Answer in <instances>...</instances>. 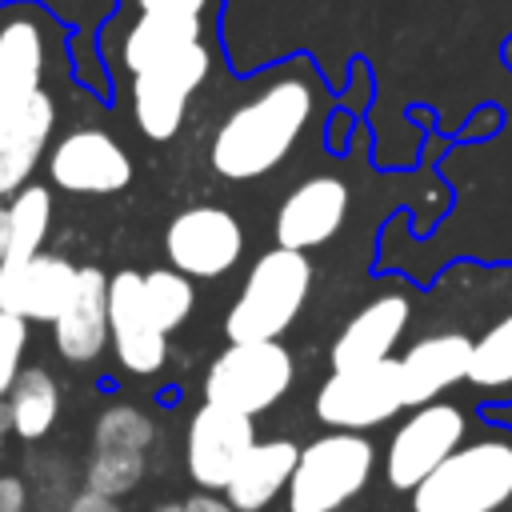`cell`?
<instances>
[{
  "label": "cell",
  "instance_id": "cell-5",
  "mask_svg": "<svg viewBox=\"0 0 512 512\" xmlns=\"http://www.w3.org/2000/svg\"><path fill=\"white\" fill-rule=\"evenodd\" d=\"M296 384V360L280 340H240L212 356L204 368V400L260 416L276 408Z\"/></svg>",
  "mask_w": 512,
  "mask_h": 512
},
{
  "label": "cell",
  "instance_id": "cell-34",
  "mask_svg": "<svg viewBox=\"0 0 512 512\" xmlns=\"http://www.w3.org/2000/svg\"><path fill=\"white\" fill-rule=\"evenodd\" d=\"M8 240H12V220H8V204H0V264L8 260Z\"/></svg>",
  "mask_w": 512,
  "mask_h": 512
},
{
  "label": "cell",
  "instance_id": "cell-23",
  "mask_svg": "<svg viewBox=\"0 0 512 512\" xmlns=\"http://www.w3.org/2000/svg\"><path fill=\"white\" fill-rule=\"evenodd\" d=\"M464 384L488 400H512V304L480 336H472V364Z\"/></svg>",
  "mask_w": 512,
  "mask_h": 512
},
{
  "label": "cell",
  "instance_id": "cell-30",
  "mask_svg": "<svg viewBox=\"0 0 512 512\" xmlns=\"http://www.w3.org/2000/svg\"><path fill=\"white\" fill-rule=\"evenodd\" d=\"M0 512H32V492L24 472H0Z\"/></svg>",
  "mask_w": 512,
  "mask_h": 512
},
{
  "label": "cell",
  "instance_id": "cell-14",
  "mask_svg": "<svg viewBox=\"0 0 512 512\" xmlns=\"http://www.w3.org/2000/svg\"><path fill=\"white\" fill-rule=\"evenodd\" d=\"M52 60V32L36 8L0 12V116L36 100Z\"/></svg>",
  "mask_w": 512,
  "mask_h": 512
},
{
  "label": "cell",
  "instance_id": "cell-16",
  "mask_svg": "<svg viewBox=\"0 0 512 512\" xmlns=\"http://www.w3.org/2000/svg\"><path fill=\"white\" fill-rule=\"evenodd\" d=\"M108 340H112V328H108V272L96 268V264H84L76 272V288H72L68 304L52 320V344L68 364L88 368L104 356Z\"/></svg>",
  "mask_w": 512,
  "mask_h": 512
},
{
  "label": "cell",
  "instance_id": "cell-20",
  "mask_svg": "<svg viewBox=\"0 0 512 512\" xmlns=\"http://www.w3.org/2000/svg\"><path fill=\"white\" fill-rule=\"evenodd\" d=\"M204 40V20L200 16H172V12H132V20L120 32L116 44V64L128 72V80L192 44Z\"/></svg>",
  "mask_w": 512,
  "mask_h": 512
},
{
  "label": "cell",
  "instance_id": "cell-32",
  "mask_svg": "<svg viewBox=\"0 0 512 512\" xmlns=\"http://www.w3.org/2000/svg\"><path fill=\"white\" fill-rule=\"evenodd\" d=\"M64 512H124V504H120V500H112V496H100V492L80 488Z\"/></svg>",
  "mask_w": 512,
  "mask_h": 512
},
{
  "label": "cell",
  "instance_id": "cell-37",
  "mask_svg": "<svg viewBox=\"0 0 512 512\" xmlns=\"http://www.w3.org/2000/svg\"><path fill=\"white\" fill-rule=\"evenodd\" d=\"M504 60H508V68H512V40L504 44Z\"/></svg>",
  "mask_w": 512,
  "mask_h": 512
},
{
  "label": "cell",
  "instance_id": "cell-31",
  "mask_svg": "<svg viewBox=\"0 0 512 512\" xmlns=\"http://www.w3.org/2000/svg\"><path fill=\"white\" fill-rule=\"evenodd\" d=\"M132 12H172V16H200L212 8V0H128Z\"/></svg>",
  "mask_w": 512,
  "mask_h": 512
},
{
  "label": "cell",
  "instance_id": "cell-19",
  "mask_svg": "<svg viewBox=\"0 0 512 512\" xmlns=\"http://www.w3.org/2000/svg\"><path fill=\"white\" fill-rule=\"evenodd\" d=\"M56 132V96L40 92L16 112L0 116V200L16 196L36 164L44 160V148Z\"/></svg>",
  "mask_w": 512,
  "mask_h": 512
},
{
  "label": "cell",
  "instance_id": "cell-6",
  "mask_svg": "<svg viewBox=\"0 0 512 512\" xmlns=\"http://www.w3.org/2000/svg\"><path fill=\"white\" fill-rule=\"evenodd\" d=\"M468 440V412L452 400H428L408 408L384 444V480L392 492H412L428 472H436Z\"/></svg>",
  "mask_w": 512,
  "mask_h": 512
},
{
  "label": "cell",
  "instance_id": "cell-8",
  "mask_svg": "<svg viewBox=\"0 0 512 512\" xmlns=\"http://www.w3.org/2000/svg\"><path fill=\"white\" fill-rule=\"evenodd\" d=\"M208 72H212V56L204 40L136 72L128 80V108H132L136 128L148 140H172L188 116L196 88L208 80Z\"/></svg>",
  "mask_w": 512,
  "mask_h": 512
},
{
  "label": "cell",
  "instance_id": "cell-36",
  "mask_svg": "<svg viewBox=\"0 0 512 512\" xmlns=\"http://www.w3.org/2000/svg\"><path fill=\"white\" fill-rule=\"evenodd\" d=\"M152 512H184V500H164V504H156Z\"/></svg>",
  "mask_w": 512,
  "mask_h": 512
},
{
  "label": "cell",
  "instance_id": "cell-1",
  "mask_svg": "<svg viewBox=\"0 0 512 512\" xmlns=\"http://www.w3.org/2000/svg\"><path fill=\"white\" fill-rule=\"evenodd\" d=\"M328 104L324 76L312 60L292 56L264 72L252 92L216 124L208 140V168L220 180H260L288 160L300 136Z\"/></svg>",
  "mask_w": 512,
  "mask_h": 512
},
{
  "label": "cell",
  "instance_id": "cell-24",
  "mask_svg": "<svg viewBox=\"0 0 512 512\" xmlns=\"http://www.w3.org/2000/svg\"><path fill=\"white\" fill-rule=\"evenodd\" d=\"M8 220H12V240L4 264H24L40 256L52 232V192L44 184H24L16 196H8Z\"/></svg>",
  "mask_w": 512,
  "mask_h": 512
},
{
  "label": "cell",
  "instance_id": "cell-4",
  "mask_svg": "<svg viewBox=\"0 0 512 512\" xmlns=\"http://www.w3.org/2000/svg\"><path fill=\"white\" fill-rule=\"evenodd\" d=\"M380 456L368 432L328 428L300 448L296 472L284 492L288 512H344L372 480Z\"/></svg>",
  "mask_w": 512,
  "mask_h": 512
},
{
  "label": "cell",
  "instance_id": "cell-22",
  "mask_svg": "<svg viewBox=\"0 0 512 512\" xmlns=\"http://www.w3.org/2000/svg\"><path fill=\"white\" fill-rule=\"evenodd\" d=\"M4 408H8L12 436L24 444H40L56 428L60 408H64L60 380L48 368H24L4 396Z\"/></svg>",
  "mask_w": 512,
  "mask_h": 512
},
{
  "label": "cell",
  "instance_id": "cell-13",
  "mask_svg": "<svg viewBox=\"0 0 512 512\" xmlns=\"http://www.w3.org/2000/svg\"><path fill=\"white\" fill-rule=\"evenodd\" d=\"M348 204H352V192L340 176H328V172L304 176L296 188H288V196L280 200V208L272 216L276 244L292 248V252L324 248L344 228Z\"/></svg>",
  "mask_w": 512,
  "mask_h": 512
},
{
  "label": "cell",
  "instance_id": "cell-10",
  "mask_svg": "<svg viewBox=\"0 0 512 512\" xmlns=\"http://www.w3.org/2000/svg\"><path fill=\"white\" fill-rule=\"evenodd\" d=\"M48 180L72 196H116L132 184V156L112 132L80 124L48 148Z\"/></svg>",
  "mask_w": 512,
  "mask_h": 512
},
{
  "label": "cell",
  "instance_id": "cell-17",
  "mask_svg": "<svg viewBox=\"0 0 512 512\" xmlns=\"http://www.w3.org/2000/svg\"><path fill=\"white\" fill-rule=\"evenodd\" d=\"M80 264L60 252H40L24 264H0V308L36 324H52L76 288Z\"/></svg>",
  "mask_w": 512,
  "mask_h": 512
},
{
  "label": "cell",
  "instance_id": "cell-21",
  "mask_svg": "<svg viewBox=\"0 0 512 512\" xmlns=\"http://www.w3.org/2000/svg\"><path fill=\"white\" fill-rule=\"evenodd\" d=\"M296 460H300V444L296 440H288V436L256 440L252 452L240 460L236 476L224 488L228 504L240 508V512H264V508H272L288 492V480L296 472Z\"/></svg>",
  "mask_w": 512,
  "mask_h": 512
},
{
  "label": "cell",
  "instance_id": "cell-26",
  "mask_svg": "<svg viewBox=\"0 0 512 512\" xmlns=\"http://www.w3.org/2000/svg\"><path fill=\"white\" fill-rule=\"evenodd\" d=\"M24 464H28L24 480H28V492H32V512H64L72 504V496L84 488L80 468L56 448L32 452Z\"/></svg>",
  "mask_w": 512,
  "mask_h": 512
},
{
  "label": "cell",
  "instance_id": "cell-2",
  "mask_svg": "<svg viewBox=\"0 0 512 512\" xmlns=\"http://www.w3.org/2000/svg\"><path fill=\"white\" fill-rule=\"evenodd\" d=\"M408 512H512V432H468V440L408 492Z\"/></svg>",
  "mask_w": 512,
  "mask_h": 512
},
{
  "label": "cell",
  "instance_id": "cell-27",
  "mask_svg": "<svg viewBox=\"0 0 512 512\" xmlns=\"http://www.w3.org/2000/svg\"><path fill=\"white\" fill-rule=\"evenodd\" d=\"M144 300L156 316V324L164 332H176L188 324L192 308H196V288H192V276L176 272L172 264L168 268H152L144 272Z\"/></svg>",
  "mask_w": 512,
  "mask_h": 512
},
{
  "label": "cell",
  "instance_id": "cell-18",
  "mask_svg": "<svg viewBox=\"0 0 512 512\" xmlns=\"http://www.w3.org/2000/svg\"><path fill=\"white\" fill-rule=\"evenodd\" d=\"M400 380H404V404H428L440 400L448 388L468 380V364H472V336L444 328V332H428L420 340H412L400 356Z\"/></svg>",
  "mask_w": 512,
  "mask_h": 512
},
{
  "label": "cell",
  "instance_id": "cell-9",
  "mask_svg": "<svg viewBox=\"0 0 512 512\" xmlns=\"http://www.w3.org/2000/svg\"><path fill=\"white\" fill-rule=\"evenodd\" d=\"M164 256L192 280H220L244 256V228L220 204H188L164 228Z\"/></svg>",
  "mask_w": 512,
  "mask_h": 512
},
{
  "label": "cell",
  "instance_id": "cell-33",
  "mask_svg": "<svg viewBox=\"0 0 512 512\" xmlns=\"http://www.w3.org/2000/svg\"><path fill=\"white\" fill-rule=\"evenodd\" d=\"M184 512H240L228 504V496H216V492H196L184 500Z\"/></svg>",
  "mask_w": 512,
  "mask_h": 512
},
{
  "label": "cell",
  "instance_id": "cell-35",
  "mask_svg": "<svg viewBox=\"0 0 512 512\" xmlns=\"http://www.w3.org/2000/svg\"><path fill=\"white\" fill-rule=\"evenodd\" d=\"M8 436H12V424H8V408H4V400H0V452H4Z\"/></svg>",
  "mask_w": 512,
  "mask_h": 512
},
{
  "label": "cell",
  "instance_id": "cell-15",
  "mask_svg": "<svg viewBox=\"0 0 512 512\" xmlns=\"http://www.w3.org/2000/svg\"><path fill=\"white\" fill-rule=\"evenodd\" d=\"M408 324H412V296L404 288L380 292L344 320V328L336 332V340L328 348V364L332 368H364V364L392 360Z\"/></svg>",
  "mask_w": 512,
  "mask_h": 512
},
{
  "label": "cell",
  "instance_id": "cell-7",
  "mask_svg": "<svg viewBox=\"0 0 512 512\" xmlns=\"http://www.w3.org/2000/svg\"><path fill=\"white\" fill-rule=\"evenodd\" d=\"M316 420L324 428L340 432H372L400 416L404 404V380H400V360H380L364 368H332L324 384L316 388Z\"/></svg>",
  "mask_w": 512,
  "mask_h": 512
},
{
  "label": "cell",
  "instance_id": "cell-29",
  "mask_svg": "<svg viewBox=\"0 0 512 512\" xmlns=\"http://www.w3.org/2000/svg\"><path fill=\"white\" fill-rule=\"evenodd\" d=\"M28 324H32V320H24V316L0 308V400L8 396V388L16 384V376L24 372Z\"/></svg>",
  "mask_w": 512,
  "mask_h": 512
},
{
  "label": "cell",
  "instance_id": "cell-3",
  "mask_svg": "<svg viewBox=\"0 0 512 512\" xmlns=\"http://www.w3.org/2000/svg\"><path fill=\"white\" fill-rule=\"evenodd\" d=\"M316 268L308 260V252H292V248H268L264 256H256V264L248 268L236 300L224 312V336L228 344L240 340H280L296 316L308 304Z\"/></svg>",
  "mask_w": 512,
  "mask_h": 512
},
{
  "label": "cell",
  "instance_id": "cell-12",
  "mask_svg": "<svg viewBox=\"0 0 512 512\" xmlns=\"http://www.w3.org/2000/svg\"><path fill=\"white\" fill-rule=\"evenodd\" d=\"M108 328L116 364L132 376H156L168 364V332L144 300V272L120 268L108 276Z\"/></svg>",
  "mask_w": 512,
  "mask_h": 512
},
{
  "label": "cell",
  "instance_id": "cell-25",
  "mask_svg": "<svg viewBox=\"0 0 512 512\" xmlns=\"http://www.w3.org/2000/svg\"><path fill=\"white\" fill-rule=\"evenodd\" d=\"M144 476H148V452H132V448H92L80 468V484L112 500L132 496L144 484Z\"/></svg>",
  "mask_w": 512,
  "mask_h": 512
},
{
  "label": "cell",
  "instance_id": "cell-11",
  "mask_svg": "<svg viewBox=\"0 0 512 512\" xmlns=\"http://www.w3.org/2000/svg\"><path fill=\"white\" fill-rule=\"evenodd\" d=\"M256 444V416L224 404H200L184 432V468L200 492H224Z\"/></svg>",
  "mask_w": 512,
  "mask_h": 512
},
{
  "label": "cell",
  "instance_id": "cell-28",
  "mask_svg": "<svg viewBox=\"0 0 512 512\" xmlns=\"http://www.w3.org/2000/svg\"><path fill=\"white\" fill-rule=\"evenodd\" d=\"M156 444V420L136 404H108L92 424V448H132L148 452Z\"/></svg>",
  "mask_w": 512,
  "mask_h": 512
}]
</instances>
